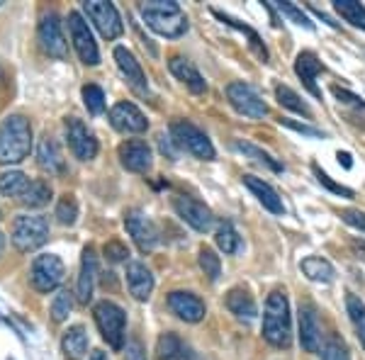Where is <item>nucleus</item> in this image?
Segmentation results:
<instances>
[{
  "mask_svg": "<svg viewBox=\"0 0 365 360\" xmlns=\"http://www.w3.org/2000/svg\"><path fill=\"white\" fill-rule=\"evenodd\" d=\"M141 20L156 34L168 39H178L187 32V17L175 0H146L139 5Z\"/></svg>",
  "mask_w": 365,
  "mask_h": 360,
  "instance_id": "1",
  "label": "nucleus"
},
{
  "mask_svg": "<svg viewBox=\"0 0 365 360\" xmlns=\"http://www.w3.org/2000/svg\"><path fill=\"white\" fill-rule=\"evenodd\" d=\"M32 149V125L25 115H8L0 122V163H20Z\"/></svg>",
  "mask_w": 365,
  "mask_h": 360,
  "instance_id": "2",
  "label": "nucleus"
},
{
  "mask_svg": "<svg viewBox=\"0 0 365 360\" xmlns=\"http://www.w3.org/2000/svg\"><path fill=\"white\" fill-rule=\"evenodd\" d=\"M263 339L275 348H290L292 326H290V304L282 290H273L263 309Z\"/></svg>",
  "mask_w": 365,
  "mask_h": 360,
  "instance_id": "3",
  "label": "nucleus"
},
{
  "mask_svg": "<svg viewBox=\"0 0 365 360\" xmlns=\"http://www.w3.org/2000/svg\"><path fill=\"white\" fill-rule=\"evenodd\" d=\"M93 317H96V324L103 334V339L108 341V346L113 351H120L125 346V329H127V314L120 304L110 302V299H103L93 307Z\"/></svg>",
  "mask_w": 365,
  "mask_h": 360,
  "instance_id": "4",
  "label": "nucleus"
},
{
  "mask_svg": "<svg viewBox=\"0 0 365 360\" xmlns=\"http://www.w3.org/2000/svg\"><path fill=\"white\" fill-rule=\"evenodd\" d=\"M170 139L180 151H187L190 156L200 158V161H212L215 158V146L207 134L200 127H195L187 120H175L170 125Z\"/></svg>",
  "mask_w": 365,
  "mask_h": 360,
  "instance_id": "5",
  "label": "nucleus"
},
{
  "mask_svg": "<svg viewBox=\"0 0 365 360\" xmlns=\"http://www.w3.org/2000/svg\"><path fill=\"white\" fill-rule=\"evenodd\" d=\"M49 241V222L39 215H20L13 222V244L20 253H32Z\"/></svg>",
  "mask_w": 365,
  "mask_h": 360,
  "instance_id": "6",
  "label": "nucleus"
},
{
  "mask_svg": "<svg viewBox=\"0 0 365 360\" xmlns=\"http://www.w3.org/2000/svg\"><path fill=\"white\" fill-rule=\"evenodd\" d=\"M63 275H66V268H63L61 258L54 256V253H44V256H37L29 265V282L37 292L49 294L61 287Z\"/></svg>",
  "mask_w": 365,
  "mask_h": 360,
  "instance_id": "7",
  "label": "nucleus"
},
{
  "mask_svg": "<svg viewBox=\"0 0 365 360\" xmlns=\"http://www.w3.org/2000/svg\"><path fill=\"white\" fill-rule=\"evenodd\" d=\"M227 100L239 115L249 117V120H263L268 117V103L261 98V93L244 81H234L227 86Z\"/></svg>",
  "mask_w": 365,
  "mask_h": 360,
  "instance_id": "8",
  "label": "nucleus"
},
{
  "mask_svg": "<svg viewBox=\"0 0 365 360\" xmlns=\"http://www.w3.org/2000/svg\"><path fill=\"white\" fill-rule=\"evenodd\" d=\"M68 34H71V42H73V49L76 54L81 56V61L86 66H98L100 63V51H98V44H96V37H93L91 27H88L86 17L73 10L68 13Z\"/></svg>",
  "mask_w": 365,
  "mask_h": 360,
  "instance_id": "9",
  "label": "nucleus"
},
{
  "mask_svg": "<svg viewBox=\"0 0 365 360\" xmlns=\"http://www.w3.org/2000/svg\"><path fill=\"white\" fill-rule=\"evenodd\" d=\"M83 10L88 20L98 27V32L105 39H117L125 32L120 13H117V8L113 3H108V0H88V3H83Z\"/></svg>",
  "mask_w": 365,
  "mask_h": 360,
  "instance_id": "10",
  "label": "nucleus"
},
{
  "mask_svg": "<svg viewBox=\"0 0 365 360\" xmlns=\"http://www.w3.org/2000/svg\"><path fill=\"white\" fill-rule=\"evenodd\" d=\"M37 39L39 46L54 58H66L68 56V46H66V37L61 32V20L54 10L44 13L39 17V27H37Z\"/></svg>",
  "mask_w": 365,
  "mask_h": 360,
  "instance_id": "11",
  "label": "nucleus"
},
{
  "mask_svg": "<svg viewBox=\"0 0 365 360\" xmlns=\"http://www.w3.org/2000/svg\"><path fill=\"white\" fill-rule=\"evenodd\" d=\"M173 210L182 222L190 224L200 234H207L210 229L215 227V215H212V210L205 202H200V200L190 197V195H178V197L173 200Z\"/></svg>",
  "mask_w": 365,
  "mask_h": 360,
  "instance_id": "12",
  "label": "nucleus"
},
{
  "mask_svg": "<svg viewBox=\"0 0 365 360\" xmlns=\"http://www.w3.org/2000/svg\"><path fill=\"white\" fill-rule=\"evenodd\" d=\"M66 141L68 149L78 161H93L98 156V139L78 117H66Z\"/></svg>",
  "mask_w": 365,
  "mask_h": 360,
  "instance_id": "13",
  "label": "nucleus"
},
{
  "mask_svg": "<svg viewBox=\"0 0 365 360\" xmlns=\"http://www.w3.org/2000/svg\"><path fill=\"white\" fill-rule=\"evenodd\" d=\"M125 227L127 234L132 236V241L137 244V249L141 253H151L158 244V232L154 227V222L144 215L141 210H129L125 215Z\"/></svg>",
  "mask_w": 365,
  "mask_h": 360,
  "instance_id": "14",
  "label": "nucleus"
},
{
  "mask_svg": "<svg viewBox=\"0 0 365 360\" xmlns=\"http://www.w3.org/2000/svg\"><path fill=\"white\" fill-rule=\"evenodd\" d=\"M166 304H168V309L185 324H197L207 314V307H205L202 299H200L195 292H187V290L168 292Z\"/></svg>",
  "mask_w": 365,
  "mask_h": 360,
  "instance_id": "15",
  "label": "nucleus"
},
{
  "mask_svg": "<svg viewBox=\"0 0 365 360\" xmlns=\"http://www.w3.org/2000/svg\"><path fill=\"white\" fill-rule=\"evenodd\" d=\"M117 156H120V163L132 173H149L151 166H154V153H151V146L141 139H129L125 144H120L117 149Z\"/></svg>",
  "mask_w": 365,
  "mask_h": 360,
  "instance_id": "16",
  "label": "nucleus"
},
{
  "mask_svg": "<svg viewBox=\"0 0 365 360\" xmlns=\"http://www.w3.org/2000/svg\"><path fill=\"white\" fill-rule=\"evenodd\" d=\"M110 125H113L117 132L125 134H141L149 129V120L144 117L134 103H117L113 110H110Z\"/></svg>",
  "mask_w": 365,
  "mask_h": 360,
  "instance_id": "17",
  "label": "nucleus"
},
{
  "mask_svg": "<svg viewBox=\"0 0 365 360\" xmlns=\"http://www.w3.org/2000/svg\"><path fill=\"white\" fill-rule=\"evenodd\" d=\"M299 344L307 353H319L324 346L319 317L312 304H299Z\"/></svg>",
  "mask_w": 365,
  "mask_h": 360,
  "instance_id": "18",
  "label": "nucleus"
},
{
  "mask_svg": "<svg viewBox=\"0 0 365 360\" xmlns=\"http://www.w3.org/2000/svg\"><path fill=\"white\" fill-rule=\"evenodd\" d=\"M96 277H98V256H96V251H93V246H86L83 258H81L78 282H76V297H78L81 304H88L93 299Z\"/></svg>",
  "mask_w": 365,
  "mask_h": 360,
  "instance_id": "19",
  "label": "nucleus"
},
{
  "mask_svg": "<svg viewBox=\"0 0 365 360\" xmlns=\"http://www.w3.org/2000/svg\"><path fill=\"white\" fill-rule=\"evenodd\" d=\"M125 277H127V287L132 292L134 299L139 302H146L154 292V275L151 270L146 268L141 261H129L127 263V270H125Z\"/></svg>",
  "mask_w": 365,
  "mask_h": 360,
  "instance_id": "20",
  "label": "nucleus"
},
{
  "mask_svg": "<svg viewBox=\"0 0 365 360\" xmlns=\"http://www.w3.org/2000/svg\"><path fill=\"white\" fill-rule=\"evenodd\" d=\"M115 61H117V68L122 71V76L129 81V86L134 88L137 93H149V81H146L144 71H141L139 61L134 58L132 51L127 49V46H117L115 49Z\"/></svg>",
  "mask_w": 365,
  "mask_h": 360,
  "instance_id": "21",
  "label": "nucleus"
},
{
  "mask_svg": "<svg viewBox=\"0 0 365 360\" xmlns=\"http://www.w3.org/2000/svg\"><path fill=\"white\" fill-rule=\"evenodd\" d=\"M241 180H244V185L253 192V197H256L268 212H273V215H278V217L285 215V205H282V197L278 195V190L270 185V182H266L263 178H256V175H244Z\"/></svg>",
  "mask_w": 365,
  "mask_h": 360,
  "instance_id": "22",
  "label": "nucleus"
},
{
  "mask_svg": "<svg viewBox=\"0 0 365 360\" xmlns=\"http://www.w3.org/2000/svg\"><path fill=\"white\" fill-rule=\"evenodd\" d=\"M324 71V63L319 61V56L314 51H299L295 58V73L299 76V81L304 83V88L312 93L314 98H322L319 88H317V76Z\"/></svg>",
  "mask_w": 365,
  "mask_h": 360,
  "instance_id": "23",
  "label": "nucleus"
},
{
  "mask_svg": "<svg viewBox=\"0 0 365 360\" xmlns=\"http://www.w3.org/2000/svg\"><path fill=\"white\" fill-rule=\"evenodd\" d=\"M168 68H170V73H173L182 86H187V91L195 93V96H200V93L207 91V83H205V78L200 76V71L195 68V63L187 61V58L173 56L168 61Z\"/></svg>",
  "mask_w": 365,
  "mask_h": 360,
  "instance_id": "24",
  "label": "nucleus"
},
{
  "mask_svg": "<svg viewBox=\"0 0 365 360\" xmlns=\"http://www.w3.org/2000/svg\"><path fill=\"white\" fill-rule=\"evenodd\" d=\"M37 163L39 168L46 170L49 175H63L66 173V161H63V153L58 149L56 139L44 137L37 146Z\"/></svg>",
  "mask_w": 365,
  "mask_h": 360,
  "instance_id": "25",
  "label": "nucleus"
},
{
  "mask_svg": "<svg viewBox=\"0 0 365 360\" xmlns=\"http://www.w3.org/2000/svg\"><path fill=\"white\" fill-rule=\"evenodd\" d=\"M156 358L158 360H197L192 348L178 339L175 334H163L156 344Z\"/></svg>",
  "mask_w": 365,
  "mask_h": 360,
  "instance_id": "26",
  "label": "nucleus"
},
{
  "mask_svg": "<svg viewBox=\"0 0 365 360\" xmlns=\"http://www.w3.org/2000/svg\"><path fill=\"white\" fill-rule=\"evenodd\" d=\"M227 309L232 312V314L237 317V319H244V322H253L256 314H258L253 297L246 290H241V287H234V290H229V294H227Z\"/></svg>",
  "mask_w": 365,
  "mask_h": 360,
  "instance_id": "27",
  "label": "nucleus"
},
{
  "mask_svg": "<svg viewBox=\"0 0 365 360\" xmlns=\"http://www.w3.org/2000/svg\"><path fill=\"white\" fill-rule=\"evenodd\" d=\"M299 270H302V273L307 275L312 282H322V285H329V282H334V277H336V270H334V265L329 263L327 258H319V256L302 258V263H299Z\"/></svg>",
  "mask_w": 365,
  "mask_h": 360,
  "instance_id": "28",
  "label": "nucleus"
},
{
  "mask_svg": "<svg viewBox=\"0 0 365 360\" xmlns=\"http://www.w3.org/2000/svg\"><path fill=\"white\" fill-rule=\"evenodd\" d=\"M61 348H63V356L71 358V360H78L86 356L88 351V334L81 324L76 326H68L66 331L61 336Z\"/></svg>",
  "mask_w": 365,
  "mask_h": 360,
  "instance_id": "29",
  "label": "nucleus"
},
{
  "mask_svg": "<svg viewBox=\"0 0 365 360\" xmlns=\"http://www.w3.org/2000/svg\"><path fill=\"white\" fill-rule=\"evenodd\" d=\"M215 13V17L217 20H222L225 25H229V27H234V29H239V32H244L246 37L251 39V49H253V54H256L261 61H268V49H266V44L261 42V37H258V32L256 29H251L249 25H244V22H239V20H234L232 15H227V13H220V10H212Z\"/></svg>",
  "mask_w": 365,
  "mask_h": 360,
  "instance_id": "30",
  "label": "nucleus"
},
{
  "mask_svg": "<svg viewBox=\"0 0 365 360\" xmlns=\"http://www.w3.org/2000/svg\"><path fill=\"white\" fill-rule=\"evenodd\" d=\"M346 312H349L353 331H356L358 341H361V348L365 351V302L356 292H346Z\"/></svg>",
  "mask_w": 365,
  "mask_h": 360,
  "instance_id": "31",
  "label": "nucleus"
},
{
  "mask_svg": "<svg viewBox=\"0 0 365 360\" xmlns=\"http://www.w3.org/2000/svg\"><path fill=\"white\" fill-rule=\"evenodd\" d=\"M234 149H237L239 153H244L246 158H251V161H256V163H261V166L270 168L273 173H282V170H285V166H282L280 161H275L268 151H263L261 146L251 144V141H234Z\"/></svg>",
  "mask_w": 365,
  "mask_h": 360,
  "instance_id": "32",
  "label": "nucleus"
},
{
  "mask_svg": "<svg viewBox=\"0 0 365 360\" xmlns=\"http://www.w3.org/2000/svg\"><path fill=\"white\" fill-rule=\"evenodd\" d=\"M29 180L22 170H5V173H0V192L5 195V197H17L20 200L22 195H25Z\"/></svg>",
  "mask_w": 365,
  "mask_h": 360,
  "instance_id": "33",
  "label": "nucleus"
},
{
  "mask_svg": "<svg viewBox=\"0 0 365 360\" xmlns=\"http://www.w3.org/2000/svg\"><path fill=\"white\" fill-rule=\"evenodd\" d=\"M49 200H51V185H49V182H46V180H32L27 185L25 195L20 197V202L25 205V207H29V210H39V207H44Z\"/></svg>",
  "mask_w": 365,
  "mask_h": 360,
  "instance_id": "34",
  "label": "nucleus"
},
{
  "mask_svg": "<svg viewBox=\"0 0 365 360\" xmlns=\"http://www.w3.org/2000/svg\"><path fill=\"white\" fill-rule=\"evenodd\" d=\"M275 100L280 103V108H287V110L297 112V115L312 117V108H309L307 103H304L302 98L297 96L295 91H292L290 86H282V83L275 86Z\"/></svg>",
  "mask_w": 365,
  "mask_h": 360,
  "instance_id": "35",
  "label": "nucleus"
},
{
  "mask_svg": "<svg viewBox=\"0 0 365 360\" xmlns=\"http://www.w3.org/2000/svg\"><path fill=\"white\" fill-rule=\"evenodd\" d=\"M334 10H336L349 25L365 29V5H361L358 0H334Z\"/></svg>",
  "mask_w": 365,
  "mask_h": 360,
  "instance_id": "36",
  "label": "nucleus"
},
{
  "mask_svg": "<svg viewBox=\"0 0 365 360\" xmlns=\"http://www.w3.org/2000/svg\"><path fill=\"white\" fill-rule=\"evenodd\" d=\"M215 241H217V246H220V251H225L227 256H234L241 246V239H239V234H237V229H234L232 222H225L220 229H217Z\"/></svg>",
  "mask_w": 365,
  "mask_h": 360,
  "instance_id": "37",
  "label": "nucleus"
},
{
  "mask_svg": "<svg viewBox=\"0 0 365 360\" xmlns=\"http://www.w3.org/2000/svg\"><path fill=\"white\" fill-rule=\"evenodd\" d=\"M197 263H200V268H202V273L207 275L212 282L220 280V275H222V261H220V256H217V253L210 249V246H202V249H200Z\"/></svg>",
  "mask_w": 365,
  "mask_h": 360,
  "instance_id": "38",
  "label": "nucleus"
},
{
  "mask_svg": "<svg viewBox=\"0 0 365 360\" xmlns=\"http://www.w3.org/2000/svg\"><path fill=\"white\" fill-rule=\"evenodd\" d=\"M312 170H314V178L319 180V185L327 187L329 192L339 195V197H346V200H351V197H353V190H351V187H346V185H341V182L334 180L331 175L327 173V170H322V168H319V163H312Z\"/></svg>",
  "mask_w": 365,
  "mask_h": 360,
  "instance_id": "39",
  "label": "nucleus"
},
{
  "mask_svg": "<svg viewBox=\"0 0 365 360\" xmlns=\"http://www.w3.org/2000/svg\"><path fill=\"white\" fill-rule=\"evenodd\" d=\"M56 220L63 224V227H71L78 220V202H76L73 195H63L56 205Z\"/></svg>",
  "mask_w": 365,
  "mask_h": 360,
  "instance_id": "40",
  "label": "nucleus"
},
{
  "mask_svg": "<svg viewBox=\"0 0 365 360\" xmlns=\"http://www.w3.org/2000/svg\"><path fill=\"white\" fill-rule=\"evenodd\" d=\"M83 103L91 115H100L105 110V93L103 88L96 83H88L83 86Z\"/></svg>",
  "mask_w": 365,
  "mask_h": 360,
  "instance_id": "41",
  "label": "nucleus"
},
{
  "mask_svg": "<svg viewBox=\"0 0 365 360\" xmlns=\"http://www.w3.org/2000/svg\"><path fill=\"white\" fill-rule=\"evenodd\" d=\"M71 309H73V294L68 290H61L51 302V317H54V322H63L71 314Z\"/></svg>",
  "mask_w": 365,
  "mask_h": 360,
  "instance_id": "42",
  "label": "nucleus"
},
{
  "mask_svg": "<svg viewBox=\"0 0 365 360\" xmlns=\"http://www.w3.org/2000/svg\"><path fill=\"white\" fill-rule=\"evenodd\" d=\"M322 360H351V351L341 339H329L322 346Z\"/></svg>",
  "mask_w": 365,
  "mask_h": 360,
  "instance_id": "43",
  "label": "nucleus"
},
{
  "mask_svg": "<svg viewBox=\"0 0 365 360\" xmlns=\"http://www.w3.org/2000/svg\"><path fill=\"white\" fill-rule=\"evenodd\" d=\"M280 125L292 129V132H297V134H302V137H309V139H324V137H327L322 129H317L312 125H304V122H295V120H290V117H282Z\"/></svg>",
  "mask_w": 365,
  "mask_h": 360,
  "instance_id": "44",
  "label": "nucleus"
},
{
  "mask_svg": "<svg viewBox=\"0 0 365 360\" xmlns=\"http://www.w3.org/2000/svg\"><path fill=\"white\" fill-rule=\"evenodd\" d=\"M270 5H275V8H278L280 13L285 15V17H290V20L295 22V25H299V27H307V29L314 27V25H312V22H309V17L304 15L299 8H295V5H292V3H270Z\"/></svg>",
  "mask_w": 365,
  "mask_h": 360,
  "instance_id": "45",
  "label": "nucleus"
},
{
  "mask_svg": "<svg viewBox=\"0 0 365 360\" xmlns=\"http://www.w3.org/2000/svg\"><path fill=\"white\" fill-rule=\"evenodd\" d=\"M103 253H105V258H108L110 263H122V261H127V258H129V249L122 244V241H108Z\"/></svg>",
  "mask_w": 365,
  "mask_h": 360,
  "instance_id": "46",
  "label": "nucleus"
},
{
  "mask_svg": "<svg viewBox=\"0 0 365 360\" xmlns=\"http://www.w3.org/2000/svg\"><path fill=\"white\" fill-rule=\"evenodd\" d=\"M334 96H336L339 103H344V105H351V108H356V110H363L365 112V100H361L356 96V93H351V91H346V88H339V86H334Z\"/></svg>",
  "mask_w": 365,
  "mask_h": 360,
  "instance_id": "47",
  "label": "nucleus"
},
{
  "mask_svg": "<svg viewBox=\"0 0 365 360\" xmlns=\"http://www.w3.org/2000/svg\"><path fill=\"white\" fill-rule=\"evenodd\" d=\"M341 220L349 224V227L358 229L361 234H365V212H361V210H344V212H341Z\"/></svg>",
  "mask_w": 365,
  "mask_h": 360,
  "instance_id": "48",
  "label": "nucleus"
},
{
  "mask_svg": "<svg viewBox=\"0 0 365 360\" xmlns=\"http://www.w3.org/2000/svg\"><path fill=\"white\" fill-rule=\"evenodd\" d=\"M127 360H146L144 351H141V346L137 344V341L127 348Z\"/></svg>",
  "mask_w": 365,
  "mask_h": 360,
  "instance_id": "49",
  "label": "nucleus"
},
{
  "mask_svg": "<svg viewBox=\"0 0 365 360\" xmlns=\"http://www.w3.org/2000/svg\"><path fill=\"white\" fill-rule=\"evenodd\" d=\"M339 163H344V168H351V166H353V161H351V153L339 151Z\"/></svg>",
  "mask_w": 365,
  "mask_h": 360,
  "instance_id": "50",
  "label": "nucleus"
},
{
  "mask_svg": "<svg viewBox=\"0 0 365 360\" xmlns=\"http://www.w3.org/2000/svg\"><path fill=\"white\" fill-rule=\"evenodd\" d=\"M91 360H108V356H105L103 351H96V353L91 356Z\"/></svg>",
  "mask_w": 365,
  "mask_h": 360,
  "instance_id": "51",
  "label": "nucleus"
},
{
  "mask_svg": "<svg viewBox=\"0 0 365 360\" xmlns=\"http://www.w3.org/2000/svg\"><path fill=\"white\" fill-rule=\"evenodd\" d=\"M0 251H3V232H0Z\"/></svg>",
  "mask_w": 365,
  "mask_h": 360,
  "instance_id": "52",
  "label": "nucleus"
},
{
  "mask_svg": "<svg viewBox=\"0 0 365 360\" xmlns=\"http://www.w3.org/2000/svg\"><path fill=\"white\" fill-rule=\"evenodd\" d=\"M8 360H13V358H8Z\"/></svg>",
  "mask_w": 365,
  "mask_h": 360,
  "instance_id": "53",
  "label": "nucleus"
}]
</instances>
